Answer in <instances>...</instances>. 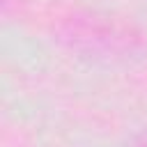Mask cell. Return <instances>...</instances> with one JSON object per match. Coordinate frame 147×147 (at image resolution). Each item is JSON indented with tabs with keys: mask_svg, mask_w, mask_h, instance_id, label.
Segmentation results:
<instances>
[{
	"mask_svg": "<svg viewBox=\"0 0 147 147\" xmlns=\"http://www.w3.org/2000/svg\"><path fill=\"white\" fill-rule=\"evenodd\" d=\"M142 147H147V140H145V145H142Z\"/></svg>",
	"mask_w": 147,
	"mask_h": 147,
	"instance_id": "1",
	"label": "cell"
}]
</instances>
